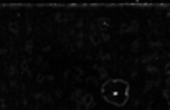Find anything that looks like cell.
Wrapping results in <instances>:
<instances>
[{"label":"cell","mask_w":170,"mask_h":110,"mask_svg":"<svg viewBox=\"0 0 170 110\" xmlns=\"http://www.w3.org/2000/svg\"><path fill=\"white\" fill-rule=\"evenodd\" d=\"M104 100L116 107H124L129 100V84L122 79H107L101 85Z\"/></svg>","instance_id":"1"},{"label":"cell","mask_w":170,"mask_h":110,"mask_svg":"<svg viewBox=\"0 0 170 110\" xmlns=\"http://www.w3.org/2000/svg\"><path fill=\"white\" fill-rule=\"evenodd\" d=\"M81 107H84L86 110H92L96 107L94 95H92L91 92H84V95L81 97Z\"/></svg>","instance_id":"2"},{"label":"cell","mask_w":170,"mask_h":110,"mask_svg":"<svg viewBox=\"0 0 170 110\" xmlns=\"http://www.w3.org/2000/svg\"><path fill=\"white\" fill-rule=\"evenodd\" d=\"M96 28H98L99 33H106L111 28V20L107 17H99L96 20Z\"/></svg>","instance_id":"3"},{"label":"cell","mask_w":170,"mask_h":110,"mask_svg":"<svg viewBox=\"0 0 170 110\" xmlns=\"http://www.w3.org/2000/svg\"><path fill=\"white\" fill-rule=\"evenodd\" d=\"M84 95V90L83 89H75L71 94V100L76 103V105H81V97Z\"/></svg>","instance_id":"4"},{"label":"cell","mask_w":170,"mask_h":110,"mask_svg":"<svg viewBox=\"0 0 170 110\" xmlns=\"http://www.w3.org/2000/svg\"><path fill=\"white\" fill-rule=\"evenodd\" d=\"M92 68L99 72V77L101 79H104V81H107V79H109V74H107L106 68H104V64H92Z\"/></svg>","instance_id":"5"},{"label":"cell","mask_w":170,"mask_h":110,"mask_svg":"<svg viewBox=\"0 0 170 110\" xmlns=\"http://www.w3.org/2000/svg\"><path fill=\"white\" fill-rule=\"evenodd\" d=\"M28 63H30V58H25V59H21V63H20V71H21V72H25L28 77H33L32 71H30V68H28Z\"/></svg>","instance_id":"6"},{"label":"cell","mask_w":170,"mask_h":110,"mask_svg":"<svg viewBox=\"0 0 170 110\" xmlns=\"http://www.w3.org/2000/svg\"><path fill=\"white\" fill-rule=\"evenodd\" d=\"M89 41H91L92 46H98V44H101V33L99 31H91L89 33Z\"/></svg>","instance_id":"7"},{"label":"cell","mask_w":170,"mask_h":110,"mask_svg":"<svg viewBox=\"0 0 170 110\" xmlns=\"http://www.w3.org/2000/svg\"><path fill=\"white\" fill-rule=\"evenodd\" d=\"M7 28H8V31H10L12 35H18V33H20V23H18L17 20H13V21H8Z\"/></svg>","instance_id":"8"},{"label":"cell","mask_w":170,"mask_h":110,"mask_svg":"<svg viewBox=\"0 0 170 110\" xmlns=\"http://www.w3.org/2000/svg\"><path fill=\"white\" fill-rule=\"evenodd\" d=\"M155 59H159V54H157V53H152V54H145V56L142 58L140 61H142L144 64H150L152 61H155Z\"/></svg>","instance_id":"9"},{"label":"cell","mask_w":170,"mask_h":110,"mask_svg":"<svg viewBox=\"0 0 170 110\" xmlns=\"http://www.w3.org/2000/svg\"><path fill=\"white\" fill-rule=\"evenodd\" d=\"M75 38H76V48H78V50H81V48H83V38H84V33H83V31H76Z\"/></svg>","instance_id":"10"},{"label":"cell","mask_w":170,"mask_h":110,"mask_svg":"<svg viewBox=\"0 0 170 110\" xmlns=\"http://www.w3.org/2000/svg\"><path fill=\"white\" fill-rule=\"evenodd\" d=\"M159 81H160V79H155V82H154L152 79H149V81L145 82V87H144V94H147V92H149V90H150V89H152V87H154V85H159Z\"/></svg>","instance_id":"11"},{"label":"cell","mask_w":170,"mask_h":110,"mask_svg":"<svg viewBox=\"0 0 170 110\" xmlns=\"http://www.w3.org/2000/svg\"><path fill=\"white\" fill-rule=\"evenodd\" d=\"M33 48H35V41H33V39H27L25 48H23V50H25V53L27 54H32L33 53Z\"/></svg>","instance_id":"12"},{"label":"cell","mask_w":170,"mask_h":110,"mask_svg":"<svg viewBox=\"0 0 170 110\" xmlns=\"http://www.w3.org/2000/svg\"><path fill=\"white\" fill-rule=\"evenodd\" d=\"M129 28H131V33H137V31H139V28H140V23H139L137 18H134V20L129 23Z\"/></svg>","instance_id":"13"},{"label":"cell","mask_w":170,"mask_h":110,"mask_svg":"<svg viewBox=\"0 0 170 110\" xmlns=\"http://www.w3.org/2000/svg\"><path fill=\"white\" fill-rule=\"evenodd\" d=\"M145 72L147 74H159V68L154 64H145Z\"/></svg>","instance_id":"14"},{"label":"cell","mask_w":170,"mask_h":110,"mask_svg":"<svg viewBox=\"0 0 170 110\" xmlns=\"http://www.w3.org/2000/svg\"><path fill=\"white\" fill-rule=\"evenodd\" d=\"M7 76L10 79L17 76V64H10V66H8V68H7Z\"/></svg>","instance_id":"15"},{"label":"cell","mask_w":170,"mask_h":110,"mask_svg":"<svg viewBox=\"0 0 170 110\" xmlns=\"http://www.w3.org/2000/svg\"><path fill=\"white\" fill-rule=\"evenodd\" d=\"M119 33L120 35H126V33H131V28H129V23L127 21H122L119 26Z\"/></svg>","instance_id":"16"},{"label":"cell","mask_w":170,"mask_h":110,"mask_svg":"<svg viewBox=\"0 0 170 110\" xmlns=\"http://www.w3.org/2000/svg\"><path fill=\"white\" fill-rule=\"evenodd\" d=\"M84 82H86V84H89V85H98V84H99V79H98V77H91V76H86Z\"/></svg>","instance_id":"17"},{"label":"cell","mask_w":170,"mask_h":110,"mask_svg":"<svg viewBox=\"0 0 170 110\" xmlns=\"http://www.w3.org/2000/svg\"><path fill=\"white\" fill-rule=\"evenodd\" d=\"M139 48H140V38H135L134 41H132V46H131L132 53H137V51H139Z\"/></svg>","instance_id":"18"},{"label":"cell","mask_w":170,"mask_h":110,"mask_svg":"<svg viewBox=\"0 0 170 110\" xmlns=\"http://www.w3.org/2000/svg\"><path fill=\"white\" fill-rule=\"evenodd\" d=\"M55 21H56V23H63V21H66V18H64V15L61 13V12H56V13H55Z\"/></svg>","instance_id":"19"},{"label":"cell","mask_w":170,"mask_h":110,"mask_svg":"<svg viewBox=\"0 0 170 110\" xmlns=\"http://www.w3.org/2000/svg\"><path fill=\"white\" fill-rule=\"evenodd\" d=\"M149 46L152 48V50H159V48H162V41H154V39H150Z\"/></svg>","instance_id":"20"},{"label":"cell","mask_w":170,"mask_h":110,"mask_svg":"<svg viewBox=\"0 0 170 110\" xmlns=\"http://www.w3.org/2000/svg\"><path fill=\"white\" fill-rule=\"evenodd\" d=\"M41 102H45V103H53V97H51L50 94H46V92H43V97H41Z\"/></svg>","instance_id":"21"},{"label":"cell","mask_w":170,"mask_h":110,"mask_svg":"<svg viewBox=\"0 0 170 110\" xmlns=\"http://www.w3.org/2000/svg\"><path fill=\"white\" fill-rule=\"evenodd\" d=\"M8 87H10V89H17V87H18V82H17V79H15V77H12L10 81H8Z\"/></svg>","instance_id":"22"},{"label":"cell","mask_w":170,"mask_h":110,"mask_svg":"<svg viewBox=\"0 0 170 110\" xmlns=\"http://www.w3.org/2000/svg\"><path fill=\"white\" fill-rule=\"evenodd\" d=\"M33 31V26H32V18H27V33H32Z\"/></svg>","instance_id":"23"},{"label":"cell","mask_w":170,"mask_h":110,"mask_svg":"<svg viewBox=\"0 0 170 110\" xmlns=\"http://www.w3.org/2000/svg\"><path fill=\"white\" fill-rule=\"evenodd\" d=\"M109 39H111V35H109V33H101V41H103V43H107Z\"/></svg>","instance_id":"24"},{"label":"cell","mask_w":170,"mask_h":110,"mask_svg":"<svg viewBox=\"0 0 170 110\" xmlns=\"http://www.w3.org/2000/svg\"><path fill=\"white\" fill-rule=\"evenodd\" d=\"M162 95H163V99H165V100L170 99V87H167V89L162 90Z\"/></svg>","instance_id":"25"},{"label":"cell","mask_w":170,"mask_h":110,"mask_svg":"<svg viewBox=\"0 0 170 110\" xmlns=\"http://www.w3.org/2000/svg\"><path fill=\"white\" fill-rule=\"evenodd\" d=\"M41 97H43V92H33V99L36 102H41Z\"/></svg>","instance_id":"26"},{"label":"cell","mask_w":170,"mask_h":110,"mask_svg":"<svg viewBox=\"0 0 170 110\" xmlns=\"http://www.w3.org/2000/svg\"><path fill=\"white\" fill-rule=\"evenodd\" d=\"M43 81H45V74H43V72H40V74L36 76V84H41Z\"/></svg>","instance_id":"27"},{"label":"cell","mask_w":170,"mask_h":110,"mask_svg":"<svg viewBox=\"0 0 170 110\" xmlns=\"http://www.w3.org/2000/svg\"><path fill=\"white\" fill-rule=\"evenodd\" d=\"M7 109V102H5L4 97H0V110H5Z\"/></svg>","instance_id":"28"},{"label":"cell","mask_w":170,"mask_h":110,"mask_svg":"<svg viewBox=\"0 0 170 110\" xmlns=\"http://www.w3.org/2000/svg\"><path fill=\"white\" fill-rule=\"evenodd\" d=\"M55 95L61 99V95H63V89H61V87H56V89H55Z\"/></svg>","instance_id":"29"},{"label":"cell","mask_w":170,"mask_h":110,"mask_svg":"<svg viewBox=\"0 0 170 110\" xmlns=\"http://www.w3.org/2000/svg\"><path fill=\"white\" fill-rule=\"evenodd\" d=\"M81 26H83V18H79V20L76 21V30H78V31H81Z\"/></svg>","instance_id":"30"},{"label":"cell","mask_w":170,"mask_h":110,"mask_svg":"<svg viewBox=\"0 0 170 110\" xmlns=\"http://www.w3.org/2000/svg\"><path fill=\"white\" fill-rule=\"evenodd\" d=\"M163 72H165L167 77L170 76V63H167V64H165V71H163Z\"/></svg>","instance_id":"31"},{"label":"cell","mask_w":170,"mask_h":110,"mask_svg":"<svg viewBox=\"0 0 170 110\" xmlns=\"http://www.w3.org/2000/svg\"><path fill=\"white\" fill-rule=\"evenodd\" d=\"M45 81H50V82H53V81H55V76H53V74H50V76H45Z\"/></svg>","instance_id":"32"},{"label":"cell","mask_w":170,"mask_h":110,"mask_svg":"<svg viewBox=\"0 0 170 110\" xmlns=\"http://www.w3.org/2000/svg\"><path fill=\"white\" fill-rule=\"evenodd\" d=\"M152 105H154V100H149V103H147V110H152Z\"/></svg>","instance_id":"33"},{"label":"cell","mask_w":170,"mask_h":110,"mask_svg":"<svg viewBox=\"0 0 170 110\" xmlns=\"http://www.w3.org/2000/svg\"><path fill=\"white\" fill-rule=\"evenodd\" d=\"M21 102H23V105H28V100H27V97H21Z\"/></svg>","instance_id":"34"},{"label":"cell","mask_w":170,"mask_h":110,"mask_svg":"<svg viewBox=\"0 0 170 110\" xmlns=\"http://www.w3.org/2000/svg\"><path fill=\"white\" fill-rule=\"evenodd\" d=\"M36 63L41 64V63H43V58H41V56H38V58H36Z\"/></svg>","instance_id":"35"},{"label":"cell","mask_w":170,"mask_h":110,"mask_svg":"<svg viewBox=\"0 0 170 110\" xmlns=\"http://www.w3.org/2000/svg\"><path fill=\"white\" fill-rule=\"evenodd\" d=\"M0 89H2V90H7V85H5L4 82H2V84H0Z\"/></svg>","instance_id":"36"},{"label":"cell","mask_w":170,"mask_h":110,"mask_svg":"<svg viewBox=\"0 0 170 110\" xmlns=\"http://www.w3.org/2000/svg\"><path fill=\"white\" fill-rule=\"evenodd\" d=\"M51 50V46H50V44H48V46H45V48H43V51H45V53H46V51H50Z\"/></svg>","instance_id":"37"},{"label":"cell","mask_w":170,"mask_h":110,"mask_svg":"<svg viewBox=\"0 0 170 110\" xmlns=\"http://www.w3.org/2000/svg\"><path fill=\"white\" fill-rule=\"evenodd\" d=\"M167 102H169V105H170V99H169V100H167Z\"/></svg>","instance_id":"38"}]
</instances>
